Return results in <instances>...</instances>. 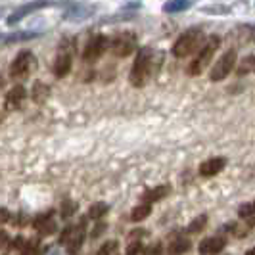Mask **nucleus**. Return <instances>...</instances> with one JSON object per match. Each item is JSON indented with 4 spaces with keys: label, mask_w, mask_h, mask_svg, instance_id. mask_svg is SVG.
Here are the masks:
<instances>
[{
    "label": "nucleus",
    "mask_w": 255,
    "mask_h": 255,
    "mask_svg": "<svg viewBox=\"0 0 255 255\" xmlns=\"http://www.w3.org/2000/svg\"><path fill=\"white\" fill-rule=\"evenodd\" d=\"M202 40H204V33L200 29H188L173 44V56L175 58H186V56H190V54H194V50H200Z\"/></svg>",
    "instance_id": "3"
},
{
    "label": "nucleus",
    "mask_w": 255,
    "mask_h": 255,
    "mask_svg": "<svg viewBox=\"0 0 255 255\" xmlns=\"http://www.w3.org/2000/svg\"><path fill=\"white\" fill-rule=\"evenodd\" d=\"M108 204H104V202H96V204H92L90 205V209H89V219H102L106 213H108Z\"/></svg>",
    "instance_id": "23"
},
{
    "label": "nucleus",
    "mask_w": 255,
    "mask_h": 255,
    "mask_svg": "<svg viewBox=\"0 0 255 255\" xmlns=\"http://www.w3.org/2000/svg\"><path fill=\"white\" fill-rule=\"evenodd\" d=\"M10 246H12L13 250H21V254H23V250H25V246H27V240L23 236H17Z\"/></svg>",
    "instance_id": "28"
},
{
    "label": "nucleus",
    "mask_w": 255,
    "mask_h": 255,
    "mask_svg": "<svg viewBox=\"0 0 255 255\" xmlns=\"http://www.w3.org/2000/svg\"><path fill=\"white\" fill-rule=\"evenodd\" d=\"M246 255H255V246L252 248V250H248V254H246Z\"/></svg>",
    "instance_id": "33"
},
{
    "label": "nucleus",
    "mask_w": 255,
    "mask_h": 255,
    "mask_svg": "<svg viewBox=\"0 0 255 255\" xmlns=\"http://www.w3.org/2000/svg\"><path fill=\"white\" fill-rule=\"evenodd\" d=\"M163 62V56L153 52L152 48H140L138 54H136V60H134V65L130 69V75H128V81L132 87L136 89H142L148 79L159 69V64Z\"/></svg>",
    "instance_id": "1"
},
{
    "label": "nucleus",
    "mask_w": 255,
    "mask_h": 255,
    "mask_svg": "<svg viewBox=\"0 0 255 255\" xmlns=\"http://www.w3.org/2000/svg\"><path fill=\"white\" fill-rule=\"evenodd\" d=\"M205 225H207V215H198L196 219H192V223L188 225V232L198 234V232H202L205 229Z\"/></svg>",
    "instance_id": "24"
},
{
    "label": "nucleus",
    "mask_w": 255,
    "mask_h": 255,
    "mask_svg": "<svg viewBox=\"0 0 255 255\" xmlns=\"http://www.w3.org/2000/svg\"><path fill=\"white\" fill-rule=\"evenodd\" d=\"M227 165V159L225 157H209V159H205L202 161V165H200V175L202 177H215L219 175L223 169Z\"/></svg>",
    "instance_id": "13"
},
{
    "label": "nucleus",
    "mask_w": 255,
    "mask_h": 255,
    "mask_svg": "<svg viewBox=\"0 0 255 255\" xmlns=\"http://www.w3.org/2000/svg\"><path fill=\"white\" fill-rule=\"evenodd\" d=\"M250 225H252V227H255V215L252 219H250Z\"/></svg>",
    "instance_id": "34"
},
{
    "label": "nucleus",
    "mask_w": 255,
    "mask_h": 255,
    "mask_svg": "<svg viewBox=\"0 0 255 255\" xmlns=\"http://www.w3.org/2000/svg\"><path fill=\"white\" fill-rule=\"evenodd\" d=\"M255 71V54L252 56H246L240 65H236V75L238 77H244L248 75V73H254Z\"/></svg>",
    "instance_id": "20"
},
{
    "label": "nucleus",
    "mask_w": 255,
    "mask_h": 255,
    "mask_svg": "<svg viewBox=\"0 0 255 255\" xmlns=\"http://www.w3.org/2000/svg\"><path fill=\"white\" fill-rule=\"evenodd\" d=\"M227 246V240L223 236H209V238H204L200 246H198V252L200 255H217L225 250Z\"/></svg>",
    "instance_id": "11"
},
{
    "label": "nucleus",
    "mask_w": 255,
    "mask_h": 255,
    "mask_svg": "<svg viewBox=\"0 0 255 255\" xmlns=\"http://www.w3.org/2000/svg\"><path fill=\"white\" fill-rule=\"evenodd\" d=\"M35 67H37L35 56L29 50L19 52V54L15 56V60L10 64V77H12V79H25V77H29L33 73Z\"/></svg>",
    "instance_id": "5"
},
{
    "label": "nucleus",
    "mask_w": 255,
    "mask_h": 255,
    "mask_svg": "<svg viewBox=\"0 0 255 255\" xmlns=\"http://www.w3.org/2000/svg\"><path fill=\"white\" fill-rule=\"evenodd\" d=\"M254 215H255V202L240 205V209H238V217L240 219H252Z\"/></svg>",
    "instance_id": "26"
},
{
    "label": "nucleus",
    "mask_w": 255,
    "mask_h": 255,
    "mask_svg": "<svg viewBox=\"0 0 255 255\" xmlns=\"http://www.w3.org/2000/svg\"><path fill=\"white\" fill-rule=\"evenodd\" d=\"M134 48H136V35L130 31L119 33L117 37L110 40V50L114 52L117 58H127L134 52Z\"/></svg>",
    "instance_id": "6"
},
{
    "label": "nucleus",
    "mask_w": 255,
    "mask_h": 255,
    "mask_svg": "<svg viewBox=\"0 0 255 255\" xmlns=\"http://www.w3.org/2000/svg\"><path fill=\"white\" fill-rule=\"evenodd\" d=\"M236 65H238V52H236V48H230V50H227L221 58H219L217 64L211 67L209 79H211L213 83L225 81V79L232 73V69H234Z\"/></svg>",
    "instance_id": "4"
},
{
    "label": "nucleus",
    "mask_w": 255,
    "mask_h": 255,
    "mask_svg": "<svg viewBox=\"0 0 255 255\" xmlns=\"http://www.w3.org/2000/svg\"><path fill=\"white\" fill-rule=\"evenodd\" d=\"M2 87H4V77L0 75V89H2Z\"/></svg>",
    "instance_id": "35"
},
{
    "label": "nucleus",
    "mask_w": 255,
    "mask_h": 255,
    "mask_svg": "<svg viewBox=\"0 0 255 255\" xmlns=\"http://www.w3.org/2000/svg\"><path fill=\"white\" fill-rule=\"evenodd\" d=\"M10 211L6 209V207H0V225H4V223H8L10 221Z\"/></svg>",
    "instance_id": "30"
},
{
    "label": "nucleus",
    "mask_w": 255,
    "mask_h": 255,
    "mask_svg": "<svg viewBox=\"0 0 255 255\" xmlns=\"http://www.w3.org/2000/svg\"><path fill=\"white\" fill-rule=\"evenodd\" d=\"M85 223H87V217H83L79 221V225L71 229V236L67 240V252H69V255L79 254L81 246L85 242Z\"/></svg>",
    "instance_id": "10"
},
{
    "label": "nucleus",
    "mask_w": 255,
    "mask_h": 255,
    "mask_svg": "<svg viewBox=\"0 0 255 255\" xmlns=\"http://www.w3.org/2000/svg\"><path fill=\"white\" fill-rule=\"evenodd\" d=\"M108 46H110L108 37H104V35H94V37L87 42V46H85L83 60H85V62H96L98 58H102V54L108 50Z\"/></svg>",
    "instance_id": "8"
},
{
    "label": "nucleus",
    "mask_w": 255,
    "mask_h": 255,
    "mask_svg": "<svg viewBox=\"0 0 255 255\" xmlns=\"http://www.w3.org/2000/svg\"><path fill=\"white\" fill-rule=\"evenodd\" d=\"M192 4L190 0H167L163 4V12L165 13H177V12H184L188 10Z\"/></svg>",
    "instance_id": "18"
},
{
    "label": "nucleus",
    "mask_w": 255,
    "mask_h": 255,
    "mask_svg": "<svg viewBox=\"0 0 255 255\" xmlns=\"http://www.w3.org/2000/svg\"><path fill=\"white\" fill-rule=\"evenodd\" d=\"M35 229L42 234V236H46V234H52L54 230H56V221L52 219V213H44V215H40V217L35 219Z\"/></svg>",
    "instance_id": "14"
},
{
    "label": "nucleus",
    "mask_w": 255,
    "mask_h": 255,
    "mask_svg": "<svg viewBox=\"0 0 255 255\" xmlns=\"http://www.w3.org/2000/svg\"><path fill=\"white\" fill-rule=\"evenodd\" d=\"M35 37H37V33H15V35L6 37L4 40L6 42H19V40H29V38H35Z\"/></svg>",
    "instance_id": "27"
},
{
    "label": "nucleus",
    "mask_w": 255,
    "mask_h": 255,
    "mask_svg": "<svg viewBox=\"0 0 255 255\" xmlns=\"http://www.w3.org/2000/svg\"><path fill=\"white\" fill-rule=\"evenodd\" d=\"M8 244H10V236H8V232H6V230H0V250L8 248Z\"/></svg>",
    "instance_id": "29"
},
{
    "label": "nucleus",
    "mask_w": 255,
    "mask_h": 255,
    "mask_svg": "<svg viewBox=\"0 0 255 255\" xmlns=\"http://www.w3.org/2000/svg\"><path fill=\"white\" fill-rule=\"evenodd\" d=\"M52 6V2H46V0H40V2H31V4H25V6H21V8H17L15 12H12L8 15V19H6V23L8 25H15V23H19L23 17H27L29 13L37 12V10H42V8H48Z\"/></svg>",
    "instance_id": "9"
},
{
    "label": "nucleus",
    "mask_w": 255,
    "mask_h": 255,
    "mask_svg": "<svg viewBox=\"0 0 255 255\" xmlns=\"http://www.w3.org/2000/svg\"><path fill=\"white\" fill-rule=\"evenodd\" d=\"M77 202L73 200H65L64 204H62V209H60V213H62V219H71L73 215L77 213Z\"/></svg>",
    "instance_id": "25"
},
{
    "label": "nucleus",
    "mask_w": 255,
    "mask_h": 255,
    "mask_svg": "<svg viewBox=\"0 0 255 255\" xmlns=\"http://www.w3.org/2000/svg\"><path fill=\"white\" fill-rule=\"evenodd\" d=\"M219 44H221V38L211 37L204 46H200V50L196 52L192 64L188 65V69H186V73H188V75H194V77L202 75L205 69L209 67L211 60H213V56H215V52L219 50Z\"/></svg>",
    "instance_id": "2"
},
{
    "label": "nucleus",
    "mask_w": 255,
    "mask_h": 255,
    "mask_svg": "<svg viewBox=\"0 0 255 255\" xmlns=\"http://www.w3.org/2000/svg\"><path fill=\"white\" fill-rule=\"evenodd\" d=\"M31 96L37 104L46 102V98L50 96V87L44 85V83H35L33 85V90H31Z\"/></svg>",
    "instance_id": "17"
},
{
    "label": "nucleus",
    "mask_w": 255,
    "mask_h": 255,
    "mask_svg": "<svg viewBox=\"0 0 255 255\" xmlns=\"http://www.w3.org/2000/svg\"><path fill=\"white\" fill-rule=\"evenodd\" d=\"M190 250V240L184 238V236H179V238H173L171 240V254L175 255H182Z\"/></svg>",
    "instance_id": "21"
},
{
    "label": "nucleus",
    "mask_w": 255,
    "mask_h": 255,
    "mask_svg": "<svg viewBox=\"0 0 255 255\" xmlns=\"http://www.w3.org/2000/svg\"><path fill=\"white\" fill-rule=\"evenodd\" d=\"M25 96H27L25 87H21V85L13 87V89L6 94V98H4V110H6V112L19 110V108H21V104L25 102Z\"/></svg>",
    "instance_id": "12"
},
{
    "label": "nucleus",
    "mask_w": 255,
    "mask_h": 255,
    "mask_svg": "<svg viewBox=\"0 0 255 255\" xmlns=\"http://www.w3.org/2000/svg\"><path fill=\"white\" fill-rule=\"evenodd\" d=\"M94 12H96L94 6H90V8H87V6H75V8H71L69 12L65 13V19H69V21H81V19H87Z\"/></svg>",
    "instance_id": "16"
},
{
    "label": "nucleus",
    "mask_w": 255,
    "mask_h": 255,
    "mask_svg": "<svg viewBox=\"0 0 255 255\" xmlns=\"http://www.w3.org/2000/svg\"><path fill=\"white\" fill-rule=\"evenodd\" d=\"M104 230H106V225H104V223H98V225H96V229L92 230V238H98Z\"/></svg>",
    "instance_id": "32"
},
{
    "label": "nucleus",
    "mask_w": 255,
    "mask_h": 255,
    "mask_svg": "<svg viewBox=\"0 0 255 255\" xmlns=\"http://www.w3.org/2000/svg\"><path fill=\"white\" fill-rule=\"evenodd\" d=\"M150 213H152V205L140 204V205H136V207H132V211H130V219H132L134 223H140V221H144V219H148Z\"/></svg>",
    "instance_id": "22"
},
{
    "label": "nucleus",
    "mask_w": 255,
    "mask_h": 255,
    "mask_svg": "<svg viewBox=\"0 0 255 255\" xmlns=\"http://www.w3.org/2000/svg\"><path fill=\"white\" fill-rule=\"evenodd\" d=\"M71 64H73V52H71V42L64 40L60 44V52L54 60V75L56 77H65L71 71Z\"/></svg>",
    "instance_id": "7"
},
{
    "label": "nucleus",
    "mask_w": 255,
    "mask_h": 255,
    "mask_svg": "<svg viewBox=\"0 0 255 255\" xmlns=\"http://www.w3.org/2000/svg\"><path fill=\"white\" fill-rule=\"evenodd\" d=\"M138 252H140V242H132L127 248V254L125 255H136Z\"/></svg>",
    "instance_id": "31"
},
{
    "label": "nucleus",
    "mask_w": 255,
    "mask_h": 255,
    "mask_svg": "<svg viewBox=\"0 0 255 255\" xmlns=\"http://www.w3.org/2000/svg\"><path fill=\"white\" fill-rule=\"evenodd\" d=\"M232 38L238 40L240 46H242V44H248V42H252V40L255 38V27L254 25H240L234 33H232Z\"/></svg>",
    "instance_id": "15"
},
{
    "label": "nucleus",
    "mask_w": 255,
    "mask_h": 255,
    "mask_svg": "<svg viewBox=\"0 0 255 255\" xmlns=\"http://www.w3.org/2000/svg\"><path fill=\"white\" fill-rule=\"evenodd\" d=\"M167 192H169V186H155V188H152V190H146V192H144L142 200H144V204H150V205H152L153 202L161 200V198L165 196Z\"/></svg>",
    "instance_id": "19"
}]
</instances>
